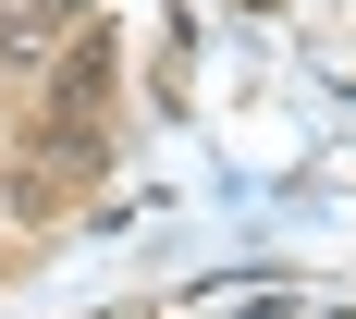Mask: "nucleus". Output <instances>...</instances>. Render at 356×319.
Returning <instances> with one entry per match:
<instances>
[{
	"label": "nucleus",
	"instance_id": "obj_1",
	"mask_svg": "<svg viewBox=\"0 0 356 319\" xmlns=\"http://www.w3.org/2000/svg\"><path fill=\"white\" fill-rule=\"evenodd\" d=\"M62 25H86V0H13L0 13V62H49Z\"/></svg>",
	"mask_w": 356,
	"mask_h": 319
}]
</instances>
